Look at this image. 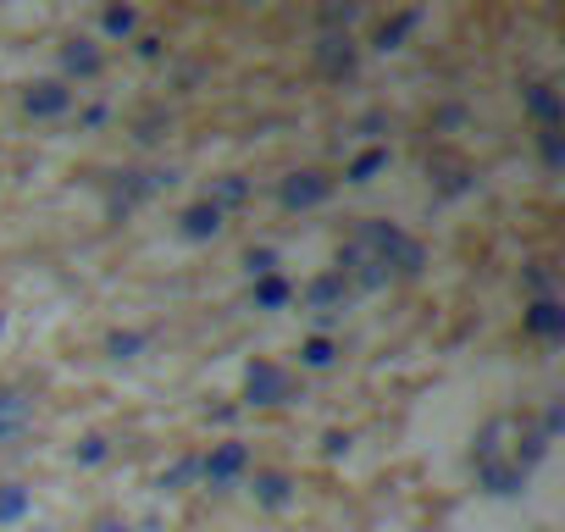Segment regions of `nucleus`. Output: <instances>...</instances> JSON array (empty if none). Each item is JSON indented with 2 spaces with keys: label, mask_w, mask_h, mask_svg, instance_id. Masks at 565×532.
Instances as JSON below:
<instances>
[{
  "label": "nucleus",
  "mask_w": 565,
  "mask_h": 532,
  "mask_svg": "<svg viewBox=\"0 0 565 532\" xmlns=\"http://www.w3.org/2000/svg\"><path fill=\"white\" fill-rule=\"evenodd\" d=\"M548 455V433L543 427H532L526 416H515V411H504V416H493L482 433H477V482H482V493H493V499H515L526 482H532V471H537V460Z\"/></svg>",
  "instance_id": "obj_1"
},
{
  "label": "nucleus",
  "mask_w": 565,
  "mask_h": 532,
  "mask_svg": "<svg viewBox=\"0 0 565 532\" xmlns=\"http://www.w3.org/2000/svg\"><path fill=\"white\" fill-rule=\"evenodd\" d=\"M355 244L372 249V255L383 260V273H388V278H422V273H427V244L411 238L405 227L383 222V216H366V222L355 227Z\"/></svg>",
  "instance_id": "obj_2"
},
{
  "label": "nucleus",
  "mask_w": 565,
  "mask_h": 532,
  "mask_svg": "<svg viewBox=\"0 0 565 532\" xmlns=\"http://www.w3.org/2000/svg\"><path fill=\"white\" fill-rule=\"evenodd\" d=\"M295 394H300V377L282 366V361L255 355V361L244 366V400H249V405H289Z\"/></svg>",
  "instance_id": "obj_3"
},
{
  "label": "nucleus",
  "mask_w": 565,
  "mask_h": 532,
  "mask_svg": "<svg viewBox=\"0 0 565 532\" xmlns=\"http://www.w3.org/2000/svg\"><path fill=\"white\" fill-rule=\"evenodd\" d=\"M333 189H339V178H333V172H322V167H306V172H289V178L277 183V200L289 205V211H311V205H322Z\"/></svg>",
  "instance_id": "obj_4"
},
{
  "label": "nucleus",
  "mask_w": 565,
  "mask_h": 532,
  "mask_svg": "<svg viewBox=\"0 0 565 532\" xmlns=\"http://www.w3.org/2000/svg\"><path fill=\"white\" fill-rule=\"evenodd\" d=\"M244 471H249V444H238V438L216 444V449L200 460V477H205L211 488H227V482H238Z\"/></svg>",
  "instance_id": "obj_5"
},
{
  "label": "nucleus",
  "mask_w": 565,
  "mask_h": 532,
  "mask_svg": "<svg viewBox=\"0 0 565 532\" xmlns=\"http://www.w3.org/2000/svg\"><path fill=\"white\" fill-rule=\"evenodd\" d=\"M355 289L344 284V273L339 266H328V273H317L311 284H306V306L317 311V317H333V311H344V300H350Z\"/></svg>",
  "instance_id": "obj_6"
},
{
  "label": "nucleus",
  "mask_w": 565,
  "mask_h": 532,
  "mask_svg": "<svg viewBox=\"0 0 565 532\" xmlns=\"http://www.w3.org/2000/svg\"><path fill=\"white\" fill-rule=\"evenodd\" d=\"M521 106H526V117H532L537 128H565V100H559V89H554L548 78L526 84V89H521Z\"/></svg>",
  "instance_id": "obj_7"
},
{
  "label": "nucleus",
  "mask_w": 565,
  "mask_h": 532,
  "mask_svg": "<svg viewBox=\"0 0 565 532\" xmlns=\"http://www.w3.org/2000/svg\"><path fill=\"white\" fill-rule=\"evenodd\" d=\"M521 328H526L532 339L554 344V339H565V306H559V300H548V295H537V300L521 311Z\"/></svg>",
  "instance_id": "obj_8"
},
{
  "label": "nucleus",
  "mask_w": 565,
  "mask_h": 532,
  "mask_svg": "<svg viewBox=\"0 0 565 532\" xmlns=\"http://www.w3.org/2000/svg\"><path fill=\"white\" fill-rule=\"evenodd\" d=\"M317 67H322L328 78H350V73H355V40H350V34H322Z\"/></svg>",
  "instance_id": "obj_9"
},
{
  "label": "nucleus",
  "mask_w": 565,
  "mask_h": 532,
  "mask_svg": "<svg viewBox=\"0 0 565 532\" xmlns=\"http://www.w3.org/2000/svg\"><path fill=\"white\" fill-rule=\"evenodd\" d=\"M178 233H183L189 244H205V238H216V233H222V211H216L211 200H194V205H183Z\"/></svg>",
  "instance_id": "obj_10"
},
{
  "label": "nucleus",
  "mask_w": 565,
  "mask_h": 532,
  "mask_svg": "<svg viewBox=\"0 0 565 532\" xmlns=\"http://www.w3.org/2000/svg\"><path fill=\"white\" fill-rule=\"evenodd\" d=\"M73 106V89L62 84V78H51V84H34L29 95H23V111L29 117H62Z\"/></svg>",
  "instance_id": "obj_11"
},
{
  "label": "nucleus",
  "mask_w": 565,
  "mask_h": 532,
  "mask_svg": "<svg viewBox=\"0 0 565 532\" xmlns=\"http://www.w3.org/2000/svg\"><path fill=\"white\" fill-rule=\"evenodd\" d=\"M29 422H34V400L18 389H0V444H12Z\"/></svg>",
  "instance_id": "obj_12"
},
{
  "label": "nucleus",
  "mask_w": 565,
  "mask_h": 532,
  "mask_svg": "<svg viewBox=\"0 0 565 532\" xmlns=\"http://www.w3.org/2000/svg\"><path fill=\"white\" fill-rule=\"evenodd\" d=\"M295 499V477L289 471H255V504L260 510H289Z\"/></svg>",
  "instance_id": "obj_13"
},
{
  "label": "nucleus",
  "mask_w": 565,
  "mask_h": 532,
  "mask_svg": "<svg viewBox=\"0 0 565 532\" xmlns=\"http://www.w3.org/2000/svg\"><path fill=\"white\" fill-rule=\"evenodd\" d=\"M62 67H67V78H95L106 67V56H100L95 40H67L62 45Z\"/></svg>",
  "instance_id": "obj_14"
},
{
  "label": "nucleus",
  "mask_w": 565,
  "mask_h": 532,
  "mask_svg": "<svg viewBox=\"0 0 565 532\" xmlns=\"http://www.w3.org/2000/svg\"><path fill=\"white\" fill-rule=\"evenodd\" d=\"M295 300V284L282 278V273H266V278H255V311H282Z\"/></svg>",
  "instance_id": "obj_15"
},
{
  "label": "nucleus",
  "mask_w": 565,
  "mask_h": 532,
  "mask_svg": "<svg viewBox=\"0 0 565 532\" xmlns=\"http://www.w3.org/2000/svg\"><path fill=\"white\" fill-rule=\"evenodd\" d=\"M34 510V493L23 488V482H0V526H12V521H23Z\"/></svg>",
  "instance_id": "obj_16"
},
{
  "label": "nucleus",
  "mask_w": 565,
  "mask_h": 532,
  "mask_svg": "<svg viewBox=\"0 0 565 532\" xmlns=\"http://www.w3.org/2000/svg\"><path fill=\"white\" fill-rule=\"evenodd\" d=\"M411 29H422V12H399V18H388V23H377V34H372V45H377V51H399V40H405Z\"/></svg>",
  "instance_id": "obj_17"
},
{
  "label": "nucleus",
  "mask_w": 565,
  "mask_h": 532,
  "mask_svg": "<svg viewBox=\"0 0 565 532\" xmlns=\"http://www.w3.org/2000/svg\"><path fill=\"white\" fill-rule=\"evenodd\" d=\"M383 167H388V145H372V150H361V156L344 167V183H372Z\"/></svg>",
  "instance_id": "obj_18"
},
{
  "label": "nucleus",
  "mask_w": 565,
  "mask_h": 532,
  "mask_svg": "<svg viewBox=\"0 0 565 532\" xmlns=\"http://www.w3.org/2000/svg\"><path fill=\"white\" fill-rule=\"evenodd\" d=\"M100 29H106L111 40H128V34H139V12H134V7H106V12H100Z\"/></svg>",
  "instance_id": "obj_19"
},
{
  "label": "nucleus",
  "mask_w": 565,
  "mask_h": 532,
  "mask_svg": "<svg viewBox=\"0 0 565 532\" xmlns=\"http://www.w3.org/2000/svg\"><path fill=\"white\" fill-rule=\"evenodd\" d=\"M333 361H339V344H333V339H306V344H300V366L328 372Z\"/></svg>",
  "instance_id": "obj_20"
},
{
  "label": "nucleus",
  "mask_w": 565,
  "mask_h": 532,
  "mask_svg": "<svg viewBox=\"0 0 565 532\" xmlns=\"http://www.w3.org/2000/svg\"><path fill=\"white\" fill-rule=\"evenodd\" d=\"M244 194H249V178H222V183H216V194H205V200H211L216 211H227V205H238Z\"/></svg>",
  "instance_id": "obj_21"
},
{
  "label": "nucleus",
  "mask_w": 565,
  "mask_h": 532,
  "mask_svg": "<svg viewBox=\"0 0 565 532\" xmlns=\"http://www.w3.org/2000/svg\"><path fill=\"white\" fill-rule=\"evenodd\" d=\"M565 128H537V150H543V167H559L565 161Z\"/></svg>",
  "instance_id": "obj_22"
},
{
  "label": "nucleus",
  "mask_w": 565,
  "mask_h": 532,
  "mask_svg": "<svg viewBox=\"0 0 565 532\" xmlns=\"http://www.w3.org/2000/svg\"><path fill=\"white\" fill-rule=\"evenodd\" d=\"M106 350H111V361H134V355L145 350V333H111Z\"/></svg>",
  "instance_id": "obj_23"
},
{
  "label": "nucleus",
  "mask_w": 565,
  "mask_h": 532,
  "mask_svg": "<svg viewBox=\"0 0 565 532\" xmlns=\"http://www.w3.org/2000/svg\"><path fill=\"white\" fill-rule=\"evenodd\" d=\"M106 455H111V444H106V438H100V433H95V438H84V444H78V449H73V460H78V466H100V460H106Z\"/></svg>",
  "instance_id": "obj_24"
},
{
  "label": "nucleus",
  "mask_w": 565,
  "mask_h": 532,
  "mask_svg": "<svg viewBox=\"0 0 565 532\" xmlns=\"http://www.w3.org/2000/svg\"><path fill=\"white\" fill-rule=\"evenodd\" d=\"M244 266H249V278H266V273H277V249H266V244H260V249H249V255H244Z\"/></svg>",
  "instance_id": "obj_25"
},
{
  "label": "nucleus",
  "mask_w": 565,
  "mask_h": 532,
  "mask_svg": "<svg viewBox=\"0 0 565 532\" xmlns=\"http://www.w3.org/2000/svg\"><path fill=\"white\" fill-rule=\"evenodd\" d=\"M322 455H328V460H344V455H350V433H328V438H322Z\"/></svg>",
  "instance_id": "obj_26"
},
{
  "label": "nucleus",
  "mask_w": 565,
  "mask_h": 532,
  "mask_svg": "<svg viewBox=\"0 0 565 532\" xmlns=\"http://www.w3.org/2000/svg\"><path fill=\"white\" fill-rule=\"evenodd\" d=\"M559 422H565V411H559V405H548V411H543V433L554 438V433H559Z\"/></svg>",
  "instance_id": "obj_27"
},
{
  "label": "nucleus",
  "mask_w": 565,
  "mask_h": 532,
  "mask_svg": "<svg viewBox=\"0 0 565 532\" xmlns=\"http://www.w3.org/2000/svg\"><path fill=\"white\" fill-rule=\"evenodd\" d=\"M106 117H111V111H106V106H89V111H84V128H100V123H106Z\"/></svg>",
  "instance_id": "obj_28"
},
{
  "label": "nucleus",
  "mask_w": 565,
  "mask_h": 532,
  "mask_svg": "<svg viewBox=\"0 0 565 532\" xmlns=\"http://www.w3.org/2000/svg\"><path fill=\"white\" fill-rule=\"evenodd\" d=\"M95 532H128V526H122V521H100Z\"/></svg>",
  "instance_id": "obj_29"
},
{
  "label": "nucleus",
  "mask_w": 565,
  "mask_h": 532,
  "mask_svg": "<svg viewBox=\"0 0 565 532\" xmlns=\"http://www.w3.org/2000/svg\"><path fill=\"white\" fill-rule=\"evenodd\" d=\"M0 333H7V311H0Z\"/></svg>",
  "instance_id": "obj_30"
}]
</instances>
